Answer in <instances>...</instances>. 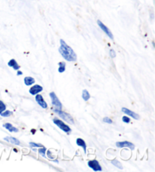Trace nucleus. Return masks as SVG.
Here are the masks:
<instances>
[{"instance_id": "1", "label": "nucleus", "mask_w": 155, "mask_h": 172, "mask_svg": "<svg viewBox=\"0 0 155 172\" xmlns=\"http://www.w3.org/2000/svg\"><path fill=\"white\" fill-rule=\"evenodd\" d=\"M60 43H61V46L58 50L62 57L67 62H76L77 59V56L73 49L69 46L63 40H60Z\"/></svg>"}, {"instance_id": "10", "label": "nucleus", "mask_w": 155, "mask_h": 172, "mask_svg": "<svg viewBox=\"0 0 155 172\" xmlns=\"http://www.w3.org/2000/svg\"><path fill=\"white\" fill-rule=\"evenodd\" d=\"M35 99H36V101L37 102V103H38V104L42 108H48V105H47L46 101L44 100V99H43V97H42V95L37 94V96H36V97H35Z\"/></svg>"}, {"instance_id": "17", "label": "nucleus", "mask_w": 155, "mask_h": 172, "mask_svg": "<svg viewBox=\"0 0 155 172\" xmlns=\"http://www.w3.org/2000/svg\"><path fill=\"white\" fill-rule=\"evenodd\" d=\"M82 99H83V100L84 101H88L89 99H90V94L88 92V90L87 89H83V91H82Z\"/></svg>"}, {"instance_id": "15", "label": "nucleus", "mask_w": 155, "mask_h": 172, "mask_svg": "<svg viewBox=\"0 0 155 172\" xmlns=\"http://www.w3.org/2000/svg\"><path fill=\"white\" fill-rule=\"evenodd\" d=\"M24 81L25 85L30 86L35 83V79L32 77H26V78H24Z\"/></svg>"}, {"instance_id": "22", "label": "nucleus", "mask_w": 155, "mask_h": 172, "mask_svg": "<svg viewBox=\"0 0 155 172\" xmlns=\"http://www.w3.org/2000/svg\"><path fill=\"white\" fill-rule=\"evenodd\" d=\"M30 146L32 147V148H36V147L40 148V147H42L43 146H42V144H39V143H33V142H30Z\"/></svg>"}, {"instance_id": "18", "label": "nucleus", "mask_w": 155, "mask_h": 172, "mask_svg": "<svg viewBox=\"0 0 155 172\" xmlns=\"http://www.w3.org/2000/svg\"><path fill=\"white\" fill-rule=\"evenodd\" d=\"M111 164H113V165H114L115 167H117V168H120V169H122V168H123L120 162H119V161L116 159L111 161Z\"/></svg>"}, {"instance_id": "4", "label": "nucleus", "mask_w": 155, "mask_h": 172, "mask_svg": "<svg viewBox=\"0 0 155 172\" xmlns=\"http://www.w3.org/2000/svg\"><path fill=\"white\" fill-rule=\"evenodd\" d=\"M50 98L52 99V104L54 107H55V109H60L61 110L62 108V104L60 102L59 99L57 98V96H56L55 93V92H51L49 93Z\"/></svg>"}, {"instance_id": "11", "label": "nucleus", "mask_w": 155, "mask_h": 172, "mask_svg": "<svg viewBox=\"0 0 155 172\" xmlns=\"http://www.w3.org/2000/svg\"><path fill=\"white\" fill-rule=\"evenodd\" d=\"M8 65L13 68L14 70H15V71H18L20 69V68H21V66L17 64V62H16L15 59H11L8 62Z\"/></svg>"}, {"instance_id": "7", "label": "nucleus", "mask_w": 155, "mask_h": 172, "mask_svg": "<svg viewBox=\"0 0 155 172\" xmlns=\"http://www.w3.org/2000/svg\"><path fill=\"white\" fill-rule=\"evenodd\" d=\"M116 146L118 148H123V147H128L131 150H134L135 145L131 142L129 141H120L116 143Z\"/></svg>"}, {"instance_id": "23", "label": "nucleus", "mask_w": 155, "mask_h": 172, "mask_svg": "<svg viewBox=\"0 0 155 172\" xmlns=\"http://www.w3.org/2000/svg\"><path fill=\"white\" fill-rule=\"evenodd\" d=\"M103 121L105 122V123H107V124H112L113 123V121L111 120V118H107V117H105V118H103Z\"/></svg>"}, {"instance_id": "2", "label": "nucleus", "mask_w": 155, "mask_h": 172, "mask_svg": "<svg viewBox=\"0 0 155 172\" xmlns=\"http://www.w3.org/2000/svg\"><path fill=\"white\" fill-rule=\"evenodd\" d=\"M54 112H55L56 114H57L61 117L63 120H64L65 121H67V123L69 124H74V121H73V118L71 116V114L67 113V112H64L63 111L60 110V109H54Z\"/></svg>"}, {"instance_id": "14", "label": "nucleus", "mask_w": 155, "mask_h": 172, "mask_svg": "<svg viewBox=\"0 0 155 172\" xmlns=\"http://www.w3.org/2000/svg\"><path fill=\"white\" fill-rule=\"evenodd\" d=\"M4 139L6 141L12 143V144H15V145L18 146L21 144V142H20L18 139H16V138L15 137H6L4 138Z\"/></svg>"}, {"instance_id": "20", "label": "nucleus", "mask_w": 155, "mask_h": 172, "mask_svg": "<svg viewBox=\"0 0 155 172\" xmlns=\"http://www.w3.org/2000/svg\"><path fill=\"white\" fill-rule=\"evenodd\" d=\"M39 153L42 155V157H46V149L45 146L40 147V149H39Z\"/></svg>"}, {"instance_id": "9", "label": "nucleus", "mask_w": 155, "mask_h": 172, "mask_svg": "<svg viewBox=\"0 0 155 172\" xmlns=\"http://www.w3.org/2000/svg\"><path fill=\"white\" fill-rule=\"evenodd\" d=\"M42 90H43V87H42V86L36 84V85L33 86L30 89H29V92H30V93L31 95L36 96L37 94H38V93H39L40 92H42Z\"/></svg>"}, {"instance_id": "13", "label": "nucleus", "mask_w": 155, "mask_h": 172, "mask_svg": "<svg viewBox=\"0 0 155 172\" xmlns=\"http://www.w3.org/2000/svg\"><path fill=\"white\" fill-rule=\"evenodd\" d=\"M76 143H77V144L79 146L82 147V149H83V151H84V153H86L87 146H86V142H85L82 139H81V138H77V140H76Z\"/></svg>"}, {"instance_id": "16", "label": "nucleus", "mask_w": 155, "mask_h": 172, "mask_svg": "<svg viewBox=\"0 0 155 172\" xmlns=\"http://www.w3.org/2000/svg\"><path fill=\"white\" fill-rule=\"evenodd\" d=\"M66 64L64 62H60L58 63V72L59 73H63L65 71Z\"/></svg>"}, {"instance_id": "5", "label": "nucleus", "mask_w": 155, "mask_h": 172, "mask_svg": "<svg viewBox=\"0 0 155 172\" xmlns=\"http://www.w3.org/2000/svg\"><path fill=\"white\" fill-rule=\"evenodd\" d=\"M88 165L90 168H92V170L95 171H102V166L100 165L99 162L98 161L94 159V160H91L88 162Z\"/></svg>"}, {"instance_id": "25", "label": "nucleus", "mask_w": 155, "mask_h": 172, "mask_svg": "<svg viewBox=\"0 0 155 172\" xmlns=\"http://www.w3.org/2000/svg\"><path fill=\"white\" fill-rule=\"evenodd\" d=\"M110 55H111V58H115V57H116V52H115V51L113 50V49H112L110 50Z\"/></svg>"}, {"instance_id": "26", "label": "nucleus", "mask_w": 155, "mask_h": 172, "mask_svg": "<svg viewBox=\"0 0 155 172\" xmlns=\"http://www.w3.org/2000/svg\"><path fill=\"white\" fill-rule=\"evenodd\" d=\"M17 76H19V75H21V74H23V73H22V72L21 71H17Z\"/></svg>"}, {"instance_id": "8", "label": "nucleus", "mask_w": 155, "mask_h": 172, "mask_svg": "<svg viewBox=\"0 0 155 172\" xmlns=\"http://www.w3.org/2000/svg\"><path fill=\"white\" fill-rule=\"evenodd\" d=\"M121 111H122L123 113H125L126 114L129 115V116H130L131 118L136 119V120H138V119L140 118L139 115H138V114H136V112H132V111L129 110V109H128V108H124V107H123V108H122Z\"/></svg>"}, {"instance_id": "21", "label": "nucleus", "mask_w": 155, "mask_h": 172, "mask_svg": "<svg viewBox=\"0 0 155 172\" xmlns=\"http://www.w3.org/2000/svg\"><path fill=\"white\" fill-rule=\"evenodd\" d=\"M5 110H6V105L2 100H0V114L2 113V112H4Z\"/></svg>"}, {"instance_id": "24", "label": "nucleus", "mask_w": 155, "mask_h": 172, "mask_svg": "<svg viewBox=\"0 0 155 172\" xmlns=\"http://www.w3.org/2000/svg\"><path fill=\"white\" fill-rule=\"evenodd\" d=\"M122 121L125 122V123H129L131 121V119L127 116H123L122 118Z\"/></svg>"}, {"instance_id": "19", "label": "nucleus", "mask_w": 155, "mask_h": 172, "mask_svg": "<svg viewBox=\"0 0 155 172\" xmlns=\"http://www.w3.org/2000/svg\"><path fill=\"white\" fill-rule=\"evenodd\" d=\"M13 114V112H11V111H8V110H5L4 112H2L1 114H0V115L2 117H5V118H6V117H9L11 116L12 114Z\"/></svg>"}, {"instance_id": "12", "label": "nucleus", "mask_w": 155, "mask_h": 172, "mask_svg": "<svg viewBox=\"0 0 155 172\" xmlns=\"http://www.w3.org/2000/svg\"><path fill=\"white\" fill-rule=\"evenodd\" d=\"M3 128L8 130L9 132H15V133H17V132L19 131V130L17 129V128H16L15 127H14V126L12 125V124H10V123H5V124H3Z\"/></svg>"}, {"instance_id": "6", "label": "nucleus", "mask_w": 155, "mask_h": 172, "mask_svg": "<svg viewBox=\"0 0 155 172\" xmlns=\"http://www.w3.org/2000/svg\"><path fill=\"white\" fill-rule=\"evenodd\" d=\"M98 26H99V27L101 28V29L102 30V31L104 32V33H105L106 35H107V37H109V38L111 40H113V34H112V33H111V31H110L109 28L108 27H106L104 24L103 23H102L100 20H98Z\"/></svg>"}, {"instance_id": "3", "label": "nucleus", "mask_w": 155, "mask_h": 172, "mask_svg": "<svg viewBox=\"0 0 155 172\" xmlns=\"http://www.w3.org/2000/svg\"><path fill=\"white\" fill-rule=\"evenodd\" d=\"M53 122L54 124H55V125H57V127L61 130H62L64 132H65V133H69L71 132V128H70L67 124H64V122L62 121L61 120H59V119H57V118H54Z\"/></svg>"}]
</instances>
